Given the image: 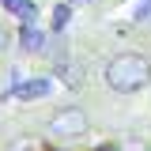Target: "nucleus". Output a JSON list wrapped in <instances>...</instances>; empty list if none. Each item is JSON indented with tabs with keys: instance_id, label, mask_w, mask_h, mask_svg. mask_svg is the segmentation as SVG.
<instances>
[{
	"instance_id": "nucleus-1",
	"label": "nucleus",
	"mask_w": 151,
	"mask_h": 151,
	"mask_svg": "<svg viewBox=\"0 0 151 151\" xmlns=\"http://www.w3.org/2000/svg\"><path fill=\"white\" fill-rule=\"evenodd\" d=\"M151 83V60L144 53H117L106 64V87L117 94H136Z\"/></svg>"
},
{
	"instance_id": "nucleus-2",
	"label": "nucleus",
	"mask_w": 151,
	"mask_h": 151,
	"mask_svg": "<svg viewBox=\"0 0 151 151\" xmlns=\"http://www.w3.org/2000/svg\"><path fill=\"white\" fill-rule=\"evenodd\" d=\"M87 129H91V117L83 106H60L49 117V136L57 140H79V136H87Z\"/></svg>"
},
{
	"instance_id": "nucleus-3",
	"label": "nucleus",
	"mask_w": 151,
	"mask_h": 151,
	"mask_svg": "<svg viewBox=\"0 0 151 151\" xmlns=\"http://www.w3.org/2000/svg\"><path fill=\"white\" fill-rule=\"evenodd\" d=\"M19 49L23 53H42L45 49V30L38 23H23L19 27Z\"/></svg>"
},
{
	"instance_id": "nucleus-4",
	"label": "nucleus",
	"mask_w": 151,
	"mask_h": 151,
	"mask_svg": "<svg viewBox=\"0 0 151 151\" xmlns=\"http://www.w3.org/2000/svg\"><path fill=\"white\" fill-rule=\"evenodd\" d=\"M49 91H53V83H49V79H27V83L12 87V94L23 98V102H38V98H45Z\"/></svg>"
},
{
	"instance_id": "nucleus-5",
	"label": "nucleus",
	"mask_w": 151,
	"mask_h": 151,
	"mask_svg": "<svg viewBox=\"0 0 151 151\" xmlns=\"http://www.w3.org/2000/svg\"><path fill=\"white\" fill-rule=\"evenodd\" d=\"M12 15L19 19V23H34L38 19V8H34V0H0Z\"/></svg>"
},
{
	"instance_id": "nucleus-6",
	"label": "nucleus",
	"mask_w": 151,
	"mask_h": 151,
	"mask_svg": "<svg viewBox=\"0 0 151 151\" xmlns=\"http://www.w3.org/2000/svg\"><path fill=\"white\" fill-rule=\"evenodd\" d=\"M68 15H72V4H57V8H53V30H64Z\"/></svg>"
},
{
	"instance_id": "nucleus-7",
	"label": "nucleus",
	"mask_w": 151,
	"mask_h": 151,
	"mask_svg": "<svg viewBox=\"0 0 151 151\" xmlns=\"http://www.w3.org/2000/svg\"><path fill=\"white\" fill-rule=\"evenodd\" d=\"M8 151H42V144H38V140H30V136H19Z\"/></svg>"
},
{
	"instance_id": "nucleus-8",
	"label": "nucleus",
	"mask_w": 151,
	"mask_h": 151,
	"mask_svg": "<svg viewBox=\"0 0 151 151\" xmlns=\"http://www.w3.org/2000/svg\"><path fill=\"white\" fill-rule=\"evenodd\" d=\"M117 151H147V144H144V140H125Z\"/></svg>"
},
{
	"instance_id": "nucleus-9",
	"label": "nucleus",
	"mask_w": 151,
	"mask_h": 151,
	"mask_svg": "<svg viewBox=\"0 0 151 151\" xmlns=\"http://www.w3.org/2000/svg\"><path fill=\"white\" fill-rule=\"evenodd\" d=\"M72 8H83V4H94V0H68Z\"/></svg>"
}]
</instances>
